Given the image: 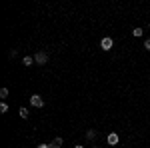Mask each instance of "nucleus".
Listing matches in <instances>:
<instances>
[{
    "label": "nucleus",
    "mask_w": 150,
    "mask_h": 148,
    "mask_svg": "<svg viewBox=\"0 0 150 148\" xmlns=\"http://www.w3.org/2000/svg\"><path fill=\"white\" fill-rule=\"evenodd\" d=\"M30 104H32L34 108H42V106H44V98H42L40 94H32V96H30Z\"/></svg>",
    "instance_id": "obj_1"
},
{
    "label": "nucleus",
    "mask_w": 150,
    "mask_h": 148,
    "mask_svg": "<svg viewBox=\"0 0 150 148\" xmlns=\"http://www.w3.org/2000/svg\"><path fill=\"white\" fill-rule=\"evenodd\" d=\"M34 62H38V64H46L48 62V54L46 52H36L34 54Z\"/></svg>",
    "instance_id": "obj_2"
},
{
    "label": "nucleus",
    "mask_w": 150,
    "mask_h": 148,
    "mask_svg": "<svg viewBox=\"0 0 150 148\" xmlns=\"http://www.w3.org/2000/svg\"><path fill=\"white\" fill-rule=\"evenodd\" d=\"M112 44H114V42H112V38H110V36H106V38H102V42H100V48L108 52V50L112 48Z\"/></svg>",
    "instance_id": "obj_3"
},
{
    "label": "nucleus",
    "mask_w": 150,
    "mask_h": 148,
    "mask_svg": "<svg viewBox=\"0 0 150 148\" xmlns=\"http://www.w3.org/2000/svg\"><path fill=\"white\" fill-rule=\"evenodd\" d=\"M108 144H110V146H116V144H118V134H116V132H110V134H108Z\"/></svg>",
    "instance_id": "obj_4"
},
{
    "label": "nucleus",
    "mask_w": 150,
    "mask_h": 148,
    "mask_svg": "<svg viewBox=\"0 0 150 148\" xmlns=\"http://www.w3.org/2000/svg\"><path fill=\"white\" fill-rule=\"evenodd\" d=\"M62 144H64L62 138H54V140L50 142V148H62Z\"/></svg>",
    "instance_id": "obj_5"
},
{
    "label": "nucleus",
    "mask_w": 150,
    "mask_h": 148,
    "mask_svg": "<svg viewBox=\"0 0 150 148\" xmlns=\"http://www.w3.org/2000/svg\"><path fill=\"white\" fill-rule=\"evenodd\" d=\"M32 62H34V58H32V56H24L22 58V64H24V66H32Z\"/></svg>",
    "instance_id": "obj_6"
},
{
    "label": "nucleus",
    "mask_w": 150,
    "mask_h": 148,
    "mask_svg": "<svg viewBox=\"0 0 150 148\" xmlns=\"http://www.w3.org/2000/svg\"><path fill=\"white\" fill-rule=\"evenodd\" d=\"M18 112H20V118H24V120H26V118H28V110H26V108H20V110H18Z\"/></svg>",
    "instance_id": "obj_7"
},
{
    "label": "nucleus",
    "mask_w": 150,
    "mask_h": 148,
    "mask_svg": "<svg viewBox=\"0 0 150 148\" xmlns=\"http://www.w3.org/2000/svg\"><path fill=\"white\" fill-rule=\"evenodd\" d=\"M132 36H142V28H134L132 30Z\"/></svg>",
    "instance_id": "obj_8"
},
{
    "label": "nucleus",
    "mask_w": 150,
    "mask_h": 148,
    "mask_svg": "<svg viewBox=\"0 0 150 148\" xmlns=\"http://www.w3.org/2000/svg\"><path fill=\"white\" fill-rule=\"evenodd\" d=\"M6 96H8V88H2L0 90V98H6Z\"/></svg>",
    "instance_id": "obj_9"
},
{
    "label": "nucleus",
    "mask_w": 150,
    "mask_h": 148,
    "mask_svg": "<svg viewBox=\"0 0 150 148\" xmlns=\"http://www.w3.org/2000/svg\"><path fill=\"white\" fill-rule=\"evenodd\" d=\"M96 136V132H94V130H88V132H86V138H94Z\"/></svg>",
    "instance_id": "obj_10"
},
{
    "label": "nucleus",
    "mask_w": 150,
    "mask_h": 148,
    "mask_svg": "<svg viewBox=\"0 0 150 148\" xmlns=\"http://www.w3.org/2000/svg\"><path fill=\"white\" fill-rule=\"evenodd\" d=\"M144 48L150 52V38H146V40H144Z\"/></svg>",
    "instance_id": "obj_11"
},
{
    "label": "nucleus",
    "mask_w": 150,
    "mask_h": 148,
    "mask_svg": "<svg viewBox=\"0 0 150 148\" xmlns=\"http://www.w3.org/2000/svg\"><path fill=\"white\" fill-rule=\"evenodd\" d=\"M6 110H8V106H6L4 102H2V104H0V112H6Z\"/></svg>",
    "instance_id": "obj_12"
},
{
    "label": "nucleus",
    "mask_w": 150,
    "mask_h": 148,
    "mask_svg": "<svg viewBox=\"0 0 150 148\" xmlns=\"http://www.w3.org/2000/svg\"><path fill=\"white\" fill-rule=\"evenodd\" d=\"M36 148H50V144H38Z\"/></svg>",
    "instance_id": "obj_13"
},
{
    "label": "nucleus",
    "mask_w": 150,
    "mask_h": 148,
    "mask_svg": "<svg viewBox=\"0 0 150 148\" xmlns=\"http://www.w3.org/2000/svg\"><path fill=\"white\" fill-rule=\"evenodd\" d=\"M74 148H84V146H82V144H76V146H74Z\"/></svg>",
    "instance_id": "obj_14"
}]
</instances>
